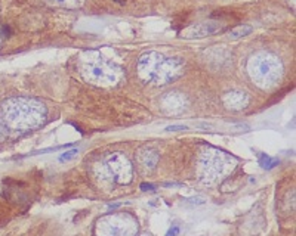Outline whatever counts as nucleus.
Here are the masks:
<instances>
[{"mask_svg":"<svg viewBox=\"0 0 296 236\" xmlns=\"http://www.w3.org/2000/svg\"><path fill=\"white\" fill-rule=\"evenodd\" d=\"M183 61L169 58L157 52H148L139 58L137 65L139 77L147 83L163 86L172 83L183 74Z\"/></svg>","mask_w":296,"mask_h":236,"instance_id":"1","label":"nucleus"},{"mask_svg":"<svg viewBox=\"0 0 296 236\" xmlns=\"http://www.w3.org/2000/svg\"><path fill=\"white\" fill-rule=\"evenodd\" d=\"M2 117L5 126L9 129H31L39 126L43 120L45 108L34 99L12 98L2 104Z\"/></svg>","mask_w":296,"mask_h":236,"instance_id":"2","label":"nucleus"},{"mask_svg":"<svg viewBox=\"0 0 296 236\" xmlns=\"http://www.w3.org/2000/svg\"><path fill=\"white\" fill-rule=\"evenodd\" d=\"M248 71L252 82L261 89L273 87L281 77V62L277 56L267 52L253 55L248 62Z\"/></svg>","mask_w":296,"mask_h":236,"instance_id":"3","label":"nucleus"},{"mask_svg":"<svg viewBox=\"0 0 296 236\" xmlns=\"http://www.w3.org/2000/svg\"><path fill=\"white\" fill-rule=\"evenodd\" d=\"M83 77L95 85H113L122 77V68L99 53H89L82 62Z\"/></svg>","mask_w":296,"mask_h":236,"instance_id":"4","label":"nucleus"},{"mask_svg":"<svg viewBox=\"0 0 296 236\" xmlns=\"http://www.w3.org/2000/svg\"><path fill=\"white\" fill-rule=\"evenodd\" d=\"M222 30V25L219 22H200L196 25L188 27L187 30H184V37L187 39H202V37H207V36H213L216 33H219Z\"/></svg>","mask_w":296,"mask_h":236,"instance_id":"5","label":"nucleus"},{"mask_svg":"<svg viewBox=\"0 0 296 236\" xmlns=\"http://www.w3.org/2000/svg\"><path fill=\"white\" fill-rule=\"evenodd\" d=\"M108 166L119 183H128L131 180V164L123 155H113L108 158Z\"/></svg>","mask_w":296,"mask_h":236,"instance_id":"6","label":"nucleus"},{"mask_svg":"<svg viewBox=\"0 0 296 236\" xmlns=\"http://www.w3.org/2000/svg\"><path fill=\"white\" fill-rule=\"evenodd\" d=\"M224 102L228 108H242L248 104V95L245 92H229L224 96Z\"/></svg>","mask_w":296,"mask_h":236,"instance_id":"7","label":"nucleus"},{"mask_svg":"<svg viewBox=\"0 0 296 236\" xmlns=\"http://www.w3.org/2000/svg\"><path fill=\"white\" fill-rule=\"evenodd\" d=\"M258 158H259V166L262 169H265V170H271V169H274L278 164V160L277 158H271L267 153H259Z\"/></svg>","mask_w":296,"mask_h":236,"instance_id":"8","label":"nucleus"},{"mask_svg":"<svg viewBox=\"0 0 296 236\" xmlns=\"http://www.w3.org/2000/svg\"><path fill=\"white\" fill-rule=\"evenodd\" d=\"M251 33L252 27H249V25H239V27H235L234 30H231L229 39H242V37H245V36H248V34H251Z\"/></svg>","mask_w":296,"mask_h":236,"instance_id":"9","label":"nucleus"},{"mask_svg":"<svg viewBox=\"0 0 296 236\" xmlns=\"http://www.w3.org/2000/svg\"><path fill=\"white\" fill-rule=\"evenodd\" d=\"M50 2L55 3V5H58V6H64V8H76L83 0H50Z\"/></svg>","mask_w":296,"mask_h":236,"instance_id":"10","label":"nucleus"},{"mask_svg":"<svg viewBox=\"0 0 296 236\" xmlns=\"http://www.w3.org/2000/svg\"><path fill=\"white\" fill-rule=\"evenodd\" d=\"M77 153H79V150L77 149L67 150V152H64V153L60 156V161H61V163H64V161H70V160H71V158H74Z\"/></svg>","mask_w":296,"mask_h":236,"instance_id":"11","label":"nucleus"},{"mask_svg":"<svg viewBox=\"0 0 296 236\" xmlns=\"http://www.w3.org/2000/svg\"><path fill=\"white\" fill-rule=\"evenodd\" d=\"M6 34H8V28L0 25V46H2V43H3V40L6 39Z\"/></svg>","mask_w":296,"mask_h":236,"instance_id":"12","label":"nucleus"},{"mask_svg":"<svg viewBox=\"0 0 296 236\" xmlns=\"http://www.w3.org/2000/svg\"><path fill=\"white\" fill-rule=\"evenodd\" d=\"M181 130H187V126H169V127H166V131H181Z\"/></svg>","mask_w":296,"mask_h":236,"instance_id":"13","label":"nucleus"},{"mask_svg":"<svg viewBox=\"0 0 296 236\" xmlns=\"http://www.w3.org/2000/svg\"><path fill=\"white\" fill-rule=\"evenodd\" d=\"M178 235H180V227H178V226L172 227V229L166 233V236H178Z\"/></svg>","mask_w":296,"mask_h":236,"instance_id":"14","label":"nucleus"},{"mask_svg":"<svg viewBox=\"0 0 296 236\" xmlns=\"http://www.w3.org/2000/svg\"><path fill=\"white\" fill-rule=\"evenodd\" d=\"M141 189H142V191H153L154 186L150 185V183H142V185H141Z\"/></svg>","mask_w":296,"mask_h":236,"instance_id":"15","label":"nucleus"},{"mask_svg":"<svg viewBox=\"0 0 296 236\" xmlns=\"http://www.w3.org/2000/svg\"><path fill=\"white\" fill-rule=\"evenodd\" d=\"M5 136H6V133H5V127H3V126H2V123H0V143L3 142Z\"/></svg>","mask_w":296,"mask_h":236,"instance_id":"16","label":"nucleus"},{"mask_svg":"<svg viewBox=\"0 0 296 236\" xmlns=\"http://www.w3.org/2000/svg\"><path fill=\"white\" fill-rule=\"evenodd\" d=\"M115 3H119V5H125V3H128V2H132V0H114Z\"/></svg>","mask_w":296,"mask_h":236,"instance_id":"17","label":"nucleus"}]
</instances>
